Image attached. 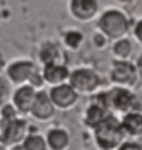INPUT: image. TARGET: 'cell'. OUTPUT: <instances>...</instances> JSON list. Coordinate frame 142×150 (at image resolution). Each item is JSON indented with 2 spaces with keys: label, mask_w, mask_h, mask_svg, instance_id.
Wrapping results in <instances>:
<instances>
[{
  "label": "cell",
  "mask_w": 142,
  "mask_h": 150,
  "mask_svg": "<svg viewBox=\"0 0 142 150\" xmlns=\"http://www.w3.org/2000/svg\"><path fill=\"white\" fill-rule=\"evenodd\" d=\"M90 98L101 103L104 107L109 109L110 113L116 115V117H122L128 112L141 109L138 93L134 92V89H128V87L112 86L109 89H101Z\"/></svg>",
  "instance_id": "cell-1"
},
{
  "label": "cell",
  "mask_w": 142,
  "mask_h": 150,
  "mask_svg": "<svg viewBox=\"0 0 142 150\" xmlns=\"http://www.w3.org/2000/svg\"><path fill=\"white\" fill-rule=\"evenodd\" d=\"M131 18L122 8L118 6H109L103 9L95 20V31L101 32L109 42L128 37L131 32Z\"/></svg>",
  "instance_id": "cell-2"
},
{
  "label": "cell",
  "mask_w": 142,
  "mask_h": 150,
  "mask_svg": "<svg viewBox=\"0 0 142 150\" xmlns=\"http://www.w3.org/2000/svg\"><path fill=\"white\" fill-rule=\"evenodd\" d=\"M92 138L98 150H116L127 136L122 130L119 117L112 113L92 130Z\"/></svg>",
  "instance_id": "cell-3"
},
{
  "label": "cell",
  "mask_w": 142,
  "mask_h": 150,
  "mask_svg": "<svg viewBox=\"0 0 142 150\" xmlns=\"http://www.w3.org/2000/svg\"><path fill=\"white\" fill-rule=\"evenodd\" d=\"M6 80L17 87L22 84H31L35 89H44V80L41 75V69L32 60L20 58L11 61L6 67Z\"/></svg>",
  "instance_id": "cell-4"
},
{
  "label": "cell",
  "mask_w": 142,
  "mask_h": 150,
  "mask_svg": "<svg viewBox=\"0 0 142 150\" xmlns=\"http://www.w3.org/2000/svg\"><path fill=\"white\" fill-rule=\"evenodd\" d=\"M70 86L79 95L92 97L103 89V77L92 66H77L70 71Z\"/></svg>",
  "instance_id": "cell-5"
},
{
  "label": "cell",
  "mask_w": 142,
  "mask_h": 150,
  "mask_svg": "<svg viewBox=\"0 0 142 150\" xmlns=\"http://www.w3.org/2000/svg\"><path fill=\"white\" fill-rule=\"evenodd\" d=\"M107 77L112 86L128 87V89H134L141 81L136 63L133 60H112Z\"/></svg>",
  "instance_id": "cell-6"
},
{
  "label": "cell",
  "mask_w": 142,
  "mask_h": 150,
  "mask_svg": "<svg viewBox=\"0 0 142 150\" xmlns=\"http://www.w3.org/2000/svg\"><path fill=\"white\" fill-rule=\"evenodd\" d=\"M29 132L31 129L28 121H26L23 115H20V117L8 122H3V129H2V133H0V142L9 149L18 147L22 146V142L25 141Z\"/></svg>",
  "instance_id": "cell-7"
},
{
  "label": "cell",
  "mask_w": 142,
  "mask_h": 150,
  "mask_svg": "<svg viewBox=\"0 0 142 150\" xmlns=\"http://www.w3.org/2000/svg\"><path fill=\"white\" fill-rule=\"evenodd\" d=\"M47 92H49V97L52 100L53 106L57 107V110H61V112L72 110V109L78 104L79 97H81V95L70 86V83L52 86L47 89Z\"/></svg>",
  "instance_id": "cell-8"
},
{
  "label": "cell",
  "mask_w": 142,
  "mask_h": 150,
  "mask_svg": "<svg viewBox=\"0 0 142 150\" xmlns=\"http://www.w3.org/2000/svg\"><path fill=\"white\" fill-rule=\"evenodd\" d=\"M67 9L70 17L78 23L93 22L101 14L99 0H69Z\"/></svg>",
  "instance_id": "cell-9"
},
{
  "label": "cell",
  "mask_w": 142,
  "mask_h": 150,
  "mask_svg": "<svg viewBox=\"0 0 142 150\" xmlns=\"http://www.w3.org/2000/svg\"><path fill=\"white\" fill-rule=\"evenodd\" d=\"M55 113H57V107L53 106L47 89H38L29 117L35 120L37 122H49L53 120Z\"/></svg>",
  "instance_id": "cell-10"
},
{
  "label": "cell",
  "mask_w": 142,
  "mask_h": 150,
  "mask_svg": "<svg viewBox=\"0 0 142 150\" xmlns=\"http://www.w3.org/2000/svg\"><path fill=\"white\" fill-rule=\"evenodd\" d=\"M37 92L38 89H35L34 86L31 84H22V86H17L11 93V103L14 104V107L17 109V112L20 115H26L31 113V109L32 104L35 101L37 97Z\"/></svg>",
  "instance_id": "cell-11"
},
{
  "label": "cell",
  "mask_w": 142,
  "mask_h": 150,
  "mask_svg": "<svg viewBox=\"0 0 142 150\" xmlns=\"http://www.w3.org/2000/svg\"><path fill=\"white\" fill-rule=\"evenodd\" d=\"M110 113V110L107 107H104L101 103L95 100H90L89 104L84 107L83 110V115H81V122H83V126L86 129H89L92 132L95 127H98L101 122H103Z\"/></svg>",
  "instance_id": "cell-12"
},
{
  "label": "cell",
  "mask_w": 142,
  "mask_h": 150,
  "mask_svg": "<svg viewBox=\"0 0 142 150\" xmlns=\"http://www.w3.org/2000/svg\"><path fill=\"white\" fill-rule=\"evenodd\" d=\"M70 67L66 63H51L41 66V75L46 86H58L63 83H69L70 77Z\"/></svg>",
  "instance_id": "cell-13"
},
{
  "label": "cell",
  "mask_w": 142,
  "mask_h": 150,
  "mask_svg": "<svg viewBox=\"0 0 142 150\" xmlns=\"http://www.w3.org/2000/svg\"><path fill=\"white\" fill-rule=\"evenodd\" d=\"M46 142L49 150H69L72 144L70 133L63 126H52L46 130Z\"/></svg>",
  "instance_id": "cell-14"
},
{
  "label": "cell",
  "mask_w": 142,
  "mask_h": 150,
  "mask_svg": "<svg viewBox=\"0 0 142 150\" xmlns=\"http://www.w3.org/2000/svg\"><path fill=\"white\" fill-rule=\"evenodd\" d=\"M119 120L127 138H136V139L142 138V110L141 109L122 115V117H119Z\"/></svg>",
  "instance_id": "cell-15"
},
{
  "label": "cell",
  "mask_w": 142,
  "mask_h": 150,
  "mask_svg": "<svg viewBox=\"0 0 142 150\" xmlns=\"http://www.w3.org/2000/svg\"><path fill=\"white\" fill-rule=\"evenodd\" d=\"M110 52L113 60H131L134 55V40L130 37L115 40L110 45Z\"/></svg>",
  "instance_id": "cell-16"
},
{
  "label": "cell",
  "mask_w": 142,
  "mask_h": 150,
  "mask_svg": "<svg viewBox=\"0 0 142 150\" xmlns=\"http://www.w3.org/2000/svg\"><path fill=\"white\" fill-rule=\"evenodd\" d=\"M40 61H41V66L51 63H64L61 47L55 43H46L43 49L40 51Z\"/></svg>",
  "instance_id": "cell-17"
},
{
  "label": "cell",
  "mask_w": 142,
  "mask_h": 150,
  "mask_svg": "<svg viewBox=\"0 0 142 150\" xmlns=\"http://www.w3.org/2000/svg\"><path fill=\"white\" fill-rule=\"evenodd\" d=\"M20 147H22V150H49L46 142V136L34 130L28 133V136L25 138Z\"/></svg>",
  "instance_id": "cell-18"
},
{
  "label": "cell",
  "mask_w": 142,
  "mask_h": 150,
  "mask_svg": "<svg viewBox=\"0 0 142 150\" xmlns=\"http://www.w3.org/2000/svg\"><path fill=\"white\" fill-rule=\"evenodd\" d=\"M84 43V34L79 29H69L63 34V45L67 51L75 52Z\"/></svg>",
  "instance_id": "cell-19"
},
{
  "label": "cell",
  "mask_w": 142,
  "mask_h": 150,
  "mask_svg": "<svg viewBox=\"0 0 142 150\" xmlns=\"http://www.w3.org/2000/svg\"><path fill=\"white\" fill-rule=\"evenodd\" d=\"M0 117H2L3 122H8L11 120L20 117V113L17 112V109L14 107V104H12L11 101H8L6 104H3L2 107H0Z\"/></svg>",
  "instance_id": "cell-20"
},
{
  "label": "cell",
  "mask_w": 142,
  "mask_h": 150,
  "mask_svg": "<svg viewBox=\"0 0 142 150\" xmlns=\"http://www.w3.org/2000/svg\"><path fill=\"white\" fill-rule=\"evenodd\" d=\"M130 35H131V38L134 40V43L142 47V17L136 18V20L133 22Z\"/></svg>",
  "instance_id": "cell-21"
},
{
  "label": "cell",
  "mask_w": 142,
  "mask_h": 150,
  "mask_svg": "<svg viewBox=\"0 0 142 150\" xmlns=\"http://www.w3.org/2000/svg\"><path fill=\"white\" fill-rule=\"evenodd\" d=\"M9 81L0 77V107L8 103V100H11V91H9Z\"/></svg>",
  "instance_id": "cell-22"
},
{
  "label": "cell",
  "mask_w": 142,
  "mask_h": 150,
  "mask_svg": "<svg viewBox=\"0 0 142 150\" xmlns=\"http://www.w3.org/2000/svg\"><path fill=\"white\" fill-rule=\"evenodd\" d=\"M116 150H142V141L136 138H125Z\"/></svg>",
  "instance_id": "cell-23"
},
{
  "label": "cell",
  "mask_w": 142,
  "mask_h": 150,
  "mask_svg": "<svg viewBox=\"0 0 142 150\" xmlns=\"http://www.w3.org/2000/svg\"><path fill=\"white\" fill-rule=\"evenodd\" d=\"M92 42H93V45H95V47H96V49H104V47L109 45V40H107L103 34L98 32V31H95V35H93V38H92Z\"/></svg>",
  "instance_id": "cell-24"
},
{
  "label": "cell",
  "mask_w": 142,
  "mask_h": 150,
  "mask_svg": "<svg viewBox=\"0 0 142 150\" xmlns=\"http://www.w3.org/2000/svg\"><path fill=\"white\" fill-rule=\"evenodd\" d=\"M136 67H138V74H139V78H141V81H142V52L138 55V58H136Z\"/></svg>",
  "instance_id": "cell-25"
},
{
  "label": "cell",
  "mask_w": 142,
  "mask_h": 150,
  "mask_svg": "<svg viewBox=\"0 0 142 150\" xmlns=\"http://www.w3.org/2000/svg\"><path fill=\"white\" fill-rule=\"evenodd\" d=\"M119 5H124V6H133L138 0H116Z\"/></svg>",
  "instance_id": "cell-26"
},
{
  "label": "cell",
  "mask_w": 142,
  "mask_h": 150,
  "mask_svg": "<svg viewBox=\"0 0 142 150\" xmlns=\"http://www.w3.org/2000/svg\"><path fill=\"white\" fill-rule=\"evenodd\" d=\"M0 150H12V149H9V147H6V146H3L2 142H0Z\"/></svg>",
  "instance_id": "cell-27"
},
{
  "label": "cell",
  "mask_w": 142,
  "mask_h": 150,
  "mask_svg": "<svg viewBox=\"0 0 142 150\" xmlns=\"http://www.w3.org/2000/svg\"><path fill=\"white\" fill-rule=\"evenodd\" d=\"M2 129H3V120L0 117V133H2Z\"/></svg>",
  "instance_id": "cell-28"
}]
</instances>
